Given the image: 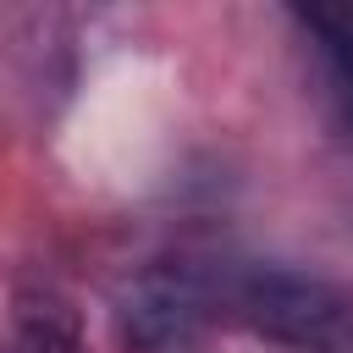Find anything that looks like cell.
I'll use <instances>...</instances> for the list:
<instances>
[{"label": "cell", "mask_w": 353, "mask_h": 353, "mask_svg": "<svg viewBox=\"0 0 353 353\" xmlns=\"http://www.w3.org/2000/svg\"><path fill=\"white\" fill-rule=\"evenodd\" d=\"M221 325H243L276 353H353V292L276 259H215Z\"/></svg>", "instance_id": "1"}, {"label": "cell", "mask_w": 353, "mask_h": 353, "mask_svg": "<svg viewBox=\"0 0 353 353\" xmlns=\"http://www.w3.org/2000/svg\"><path fill=\"white\" fill-rule=\"evenodd\" d=\"M215 325V259H154L116 298V336L127 353H193Z\"/></svg>", "instance_id": "2"}, {"label": "cell", "mask_w": 353, "mask_h": 353, "mask_svg": "<svg viewBox=\"0 0 353 353\" xmlns=\"http://www.w3.org/2000/svg\"><path fill=\"white\" fill-rule=\"evenodd\" d=\"M320 61V77H325V94L342 116V127L353 132V17L342 11H298L292 17Z\"/></svg>", "instance_id": "3"}, {"label": "cell", "mask_w": 353, "mask_h": 353, "mask_svg": "<svg viewBox=\"0 0 353 353\" xmlns=\"http://www.w3.org/2000/svg\"><path fill=\"white\" fill-rule=\"evenodd\" d=\"M17 353H83L72 303L55 292H28L17 303Z\"/></svg>", "instance_id": "4"}]
</instances>
